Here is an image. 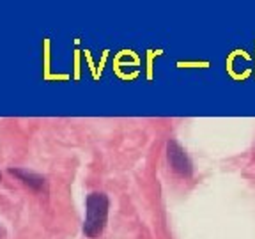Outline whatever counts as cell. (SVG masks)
<instances>
[{
    "mask_svg": "<svg viewBox=\"0 0 255 239\" xmlns=\"http://www.w3.org/2000/svg\"><path fill=\"white\" fill-rule=\"evenodd\" d=\"M108 218V199L105 193H91L87 197V215L84 232L89 238H98L105 231Z\"/></svg>",
    "mask_w": 255,
    "mask_h": 239,
    "instance_id": "1",
    "label": "cell"
},
{
    "mask_svg": "<svg viewBox=\"0 0 255 239\" xmlns=\"http://www.w3.org/2000/svg\"><path fill=\"white\" fill-rule=\"evenodd\" d=\"M167 151H168L167 154H168V161H170L172 168H174L177 174L184 175V177H190L193 168H191V161L186 156V152L183 151V147H181L177 142L170 140L167 145Z\"/></svg>",
    "mask_w": 255,
    "mask_h": 239,
    "instance_id": "2",
    "label": "cell"
},
{
    "mask_svg": "<svg viewBox=\"0 0 255 239\" xmlns=\"http://www.w3.org/2000/svg\"><path fill=\"white\" fill-rule=\"evenodd\" d=\"M11 174L16 175L20 181H23L27 186H30L32 190L36 191H43L44 190V179L41 177V175L34 174V172L30 170H25V168H11Z\"/></svg>",
    "mask_w": 255,
    "mask_h": 239,
    "instance_id": "3",
    "label": "cell"
}]
</instances>
